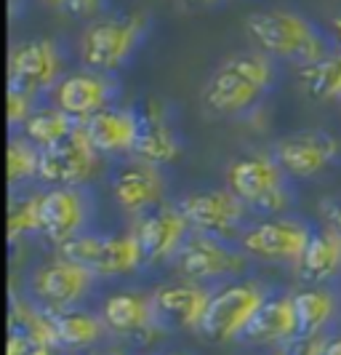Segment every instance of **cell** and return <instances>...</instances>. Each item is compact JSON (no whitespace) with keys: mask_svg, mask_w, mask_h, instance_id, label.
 <instances>
[{"mask_svg":"<svg viewBox=\"0 0 341 355\" xmlns=\"http://www.w3.org/2000/svg\"><path fill=\"white\" fill-rule=\"evenodd\" d=\"M275 78V59L264 51L234 53L208 75L203 105L219 118H243L264 102Z\"/></svg>","mask_w":341,"mask_h":355,"instance_id":"6da1fadb","label":"cell"},{"mask_svg":"<svg viewBox=\"0 0 341 355\" xmlns=\"http://www.w3.org/2000/svg\"><path fill=\"white\" fill-rule=\"evenodd\" d=\"M246 30L259 51L299 67H306L331 51L317 24L299 11H288V8L253 11L246 19Z\"/></svg>","mask_w":341,"mask_h":355,"instance_id":"7a4b0ae2","label":"cell"},{"mask_svg":"<svg viewBox=\"0 0 341 355\" xmlns=\"http://www.w3.org/2000/svg\"><path fill=\"white\" fill-rule=\"evenodd\" d=\"M147 33L149 17L144 11L96 17L83 27L77 37V56L89 70L115 75L133 59Z\"/></svg>","mask_w":341,"mask_h":355,"instance_id":"3957f363","label":"cell"},{"mask_svg":"<svg viewBox=\"0 0 341 355\" xmlns=\"http://www.w3.org/2000/svg\"><path fill=\"white\" fill-rule=\"evenodd\" d=\"M224 179H227V187L251 211L280 216L293 203L291 177L272 153H248V155L232 158L224 171Z\"/></svg>","mask_w":341,"mask_h":355,"instance_id":"277c9868","label":"cell"},{"mask_svg":"<svg viewBox=\"0 0 341 355\" xmlns=\"http://www.w3.org/2000/svg\"><path fill=\"white\" fill-rule=\"evenodd\" d=\"M270 294L272 291L267 288V284L256 278H237L230 284H221L219 288H214V297L208 302L198 334L216 345L243 339Z\"/></svg>","mask_w":341,"mask_h":355,"instance_id":"5b68a950","label":"cell"},{"mask_svg":"<svg viewBox=\"0 0 341 355\" xmlns=\"http://www.w3.org/2000/svg\"><path fill=\"white\" fill-rule=\"evenodd\" d=\"M171 267L184 281H195L203 286L230 284L237 278H246L251 257L237 243L227 238H216L208 232H190L179 254L174 257Z\"/></svg>","mask_w":341,"mask_h":355,"instance_id":"8992f818","label":"cell"},{"mask_svg":"<svg viewBox=\"0 0 341 355\" xmlns=\"http://www.w3.org/2000/svg\"><path fill=\"white\" fill-rule=\"evenodd\" d=\"M59 254L86 265L99 281L128 278L147 267L144 251L133 230L128 232H83L72 243L62 246Z\"/></svg>","mask_w":341,"mask_h":355,"instance_id":"52a82bcc","label":"cell"},{"mask_svg":"<svg viewBox=\"0 0 341 355\" xmlns=\"http://www.w3.org/2000/svg\"><path fill=\"white\" fill-rule=\"evenodd\" d=\"M96 281L99 278L86 265L59 254L54 259L33 267L27 278V294H30V302H35L40 310L62 313L72 307H83Z\"/></svg>","mask_w":341,"mask_h":355,"instance_id":"ba28073f","label":"cell"},{"mask_svg":"<svg viewBox=\"0 0 341 355\" xmlns=\"http://www.w3.org/2000/svg\"><path fill=\"white\" fill-rule=\"evenodd\" d=\"M315 230L302 216H270L261 222H251L240 232L237 246L256 262L272 265H299Z\"/></svg>","mask_w":341,"mask_h":355,"instance_id":"9c48e42d","label":"cell"},{"mask_svg":"<svg viewBox=\"0 0 341 355\" xmlns=\"http://www.w3.org/2000/svg\"><path fill=\"white\" fill-rule=\"evenodd\" d=\"M176 206L192 225V230L208 232L216 238L237 241L240 232L251 225L248 222L251 209L230 187H205V190L184 193L176 200Z\"/></svg>","mask_w":341,"mask_h":355,"instance_id":"30bf717a","label":"cell"},{"mask_svg":"<svg viewBox=\"0 0 341 355\" xmlns=\"http://www.w3.org/2000/svg\"><path fill=\"white\" fill-rule=\"evenodd\" d=\"M64 64L67 56L54 37L21 40L8 53V86L30 91L40 99L64 78Z\"/></svg>","mask_w":341,"mask_h":355,"instance_id":"8fae6325","label":"cell"},{"mask_svg":"<svg viewBox=\"0 0 341 355\" xmlns=\"http://www.w3.org/2000/svg\"><path fill=\"white\" fill-rule=\"evenodd\" d=\"M102 153L91 144L86 131L77 128L62 142L40 153L37 182L46 187H86L102 168Z\"/></svg>","mask_w":341,"mask_h":355,"instance_id":"7c38bea8","label":"cell"},{"mask_svg":"<svg viewBox=\"0 0 341 355\" xmlns=\"http://www.w3.org/2000/svg\"><path fill=\"white\" fill-rule=\"evenodd\" d=\"M165 174H163V166L155 163H147L139 158H123L115 171L109 174V193L112 200L118 203V209L139 219L142 214L152 211L165 203Z\"/></svg>","mask_w":341,"mask_h":355,"instance_id":"4fadbf2b","label":"cell"},{"mask_svg":"<svg viewBox=\"0 0 341 355\" xmlns=\"http://www.w3.org/2000/svg\"><path fill=\"white\" fill-rule=\"evenodd\" d=\"M93 200L86 187H46L40 203V238L62 249L89 232Z\"/></svg>","mask_w":341,"mask_h":355,"instance_id":"5bb4252c","label":"cell"},{"mask_svg":"<svg viewBox=\"0 0 341 355\" xmlns=\"http://www.w3.org/2000/svg\"><path fill=\"white\" fill-rule=\"evenodd\" d=\"M272 155L280 160L291 179L309 182L325 174L333 163L341 160V142L336 134L325 128H304L283 137L272 147Z\"/></svg>","mask_w":341,"mask_h":355,"instance_id":"9a60e30c","label":"cell"},{"mask_svg":"<svg viewBox=\"0 0 341 355\" xmlns=\"http://www.w3.org/2000/svg\"><path fill=\"white\" fill-rule=\"evenodd\" d=\"M99 315L104 320L109 334L133 339V342H155V337L165 334L158 320L152 291L142 288H118L102 300Z\"/></svg>","mask_w":341,"mask_h":355,"instance_id":"2e32d148","label":"cell"},{"mask_svg":"<svg viewBox=\"0 0 341 355\" xmlns=\"http://www.w3.org/2000/svg\"><path fill=\"white\" fill-rule=\"evenodd\" d=\"M133 235L139 238L144 251L147 267L152 265H171L174 257L179 254L184 241L190 238L192 225L187 222V216L181 214L176 203H163L152 211L142 214L133 222Z\"/></svg>","mask_w":341,"mask_h":355,"instance_id":"e0dca14e","label":"cell"},{"mask_svg":"<svg viewBox=\"0 0 341 355\" xmlns=\"http://www.w3.org/2000/svg\"><path fill=\"white\" fill-rule=\"evenodd\" d=\"M115 96H118L115 75L89 70V67L67 72L56 83V89L51 91V102L56 107H62L67 115H72L77 123H83L86 118L112 107Z\"/></svg>","mask_w":341,"mask_h":355,"instance_id":"ac0fdd59","label":"cell"},{"mask_svg":"<svg viewBox=\"0 0 341 355\" xmlns=\"http://www.w3.org/2000/svg\"><path fill=\"white\" fill-rule=\"evenodd\" d=\"M211 297H214L211 286L184 281V278L152 288L158 320L165 331H200Z\"/></svg>","mask_w":341,"mask_h":355,"instance_id":"d6986e66","label":"cell"},{"mask_svg":"<svg viewBox=\"0 0 341 355\" xmlns=\"http://www.w3.org/2000/svg\"><path fill=\"white\" fill-rule=\"evenodd\" d=\"M80 128L86 131L91 144L107 155V158H131L139 134H142V115L133 107H118L112 105L96 115L86 118Z\"/></svg>","mask_w":341,"mask_h":355,"instance_id":"ffe728a7","label":"cell"},{"mask_svg":"<svg viewBox=\"0 0 341 355\" xmlns=\"http://www.w3.org/2000/svg\"><path fill=\"white\" fill-rule=\"evenodd\" d=\"M139 115H142V134L133 150V158L155 163V166L179 160L184 144L168 105L163 99H147Z\"/></svg>","mask_w":341,"mask_h":355,"instance_id":"44dd1931","label":"cell"},{"mask_svg":"<svg viewBox=\"0 0 341 355\" xmlns=\"http://www.w3.org/2000/svg\"><path fill=\"white\" fill-rule=\"evenodd\" d=\"M299 337V318H296V304L293 294H270L267 302L261 304V310L251 320L246 342L256 347H275L283 345L288 339Z\"/></svg>","mask_w":341,"mask_h":355,"instance_id":"7402d4cb","label":"cell"},{"mask_svg":"<svg viewBox=\"0 0 341 355\" xmlns=\"http://www.w3.org/2000/svg\"><path fill=\"white\" fill-rule=\"evenodd\" d=\"M48 331L56 350H89L109 334L102 315H93L83 307L48 313Z\"/></svg>","mask_w":341,"mask_h":355,"instance_id":"603a6c76","label":"cell"},{"mask_svg":"<svg viewBox=\"0 0 341 355\" xmlns=\"http://www.w3.org/2000/svg\"><path fill=\"white\" fill-rule=\"evenodd\" d=\"M296 272L304 284L312 286H328L341 278V235L331 225L315 230Z\"/></svg>","mask_w":341,"mask_h":355,"instance_id":"cb8c5ba5","label":"cell"},{"mask_svg":"<svg viewBox=\"0 0 341 355\" xmlns=\"http://www.w3.org/2000/svg\"><path fill=\"white\" fill-rule=\"evenodd\" d=\"M296 318H299V334H328V326L336 320L341 310L339 294L331 286H312L293 291Z\"/></svg>","mask_w":341,"mask_h":355,"instance_id":"d4e9b609","label":"cell"},{"mask_svg":"<svg viewBox=\"0 0 341 355\" xmlns=\"http://www.w3.org/2000/svg\"><path fill=\"white\" fill-rule=\"evenodd\" d=\"M75 128H77V121L48 99V102H40L35 107V112L27 118V123L19 128V134H24L40 150H48L56 142H62L64 137H70Z\"/></svg>","mask_w":341,"mask_h":355,"instance_id":"484cf974","label":"cell"},{"mask_svg":"<svg viewBox=\"0 0 341 355\" xmlns=\"http://www.w3.org/2000/svg\"><path fill=\"white\" fill-rule=\"evenodd\" d=\"M299 78L315 102H341V43L317 62L299 67Z\"/></svg>","mask_w":341,"mask_h":355,"instance_id":"4316f807","label":"cell"},{"mask_svg":"<svg viewBox=\"0 0 341 355\" xmlns=\"http://www.w3.org/2000/svg\"><path fill=\"white\" fill-rule=\"evenodd\" d=\"M40 147L33 144L24 134H14L8 139V184L11 190L33 182L40 174Z\"/></svg>","mask_w":341,"mask_h":355,"instance_id":"83f0119b","label":"cell"},{"mask_svg":"<svg viewBox=\"0 0 341 355\" xmlns=\"http://www.w3.org/2000/svg\"><path fill=\"white\" fill-rule=\"evenodd\" d=\"M40 203L43 190L17 196L8 206V241L17 243L27 235H40Z\"/></svg>","mask_w":341,"mask_h":355,"instance_id":"f1b7e54d","label":"cell"},{"mask_svg":"<svg viewBox=\"0 0 341 355\" xmlns=\"http://www.w3.org/2000/svg\"><path fill=\"white\" fill-rule=\"evenodd\" d=\"M40 105L35 94L17 86H8V125L11 131H19L21 125L27 123V118L35 112V107Z\"/></svg>","mask_w":341,"mask_h":355,"instance_id":"f546056e","label":"cell"},{"mask_svg":"<svg viewBox=\"0 0 341 355\" xmlns=\"http://www.w3.org/2000/svg\"><path fill=\"white\" fill-rule=\"evenodd\" d=\"M325 342H328V334H299V337L288 339L283 345H275V347H267V353L261 355H323Z\"/></svg>","mask_w":341,"mask_h":355,"instance_id":"4dcf8cb0","label":"cell"},{"mask_svg":"<svg viewBox=\"0 0 341 355\" xmlns=\"http://www.w3.org/2000/svg\"><path fill=\"white\" fill-rule=\"evenodd\" d=\"M46 3L77 19L102 17V8H104V0H46Z\"/></svg>","mask_w":341,"mask_h":355,"instance_id":"1f68e13d","label":"cell"},{"mask_svg":"<svg viewBox=\"0 0 341 355\" xmlns=\"http://www.w3.org/2000/svg\"><path fill=\"white\" fill-rule=\"evenodd\" d=\"M320 214H323L325 225H331L341 235V198H325L320 203Z\"/></svg>","mask_w":341,"mask_h":355,"instance_id":"d6a6232c","label":"cell"},{"mask_svg":"<svg viewBox=\"0 0 341 355\" xmlns=\"http://www.w3.org/2000/svg\"><path fill=\"white\" fill-rule=\"evenodd\" d=\"M323 355H341V334H328Z\"/></svg>","mask_w":341,"mask_h":355,"instance_id":"836d02e7","label":"cell"},{"mask_svg":"<svg viewBox=\"0 0 341 355\" xmlns=\"http://www.w3.org/2000/svg\"><path fill=\"white\" fill-rule=\"evenodd\" d=\"M181 3H187V6H192V8H205V6H216L219 0H181Z\"/></svg>","mask_w":341,"mask_h":355,"instance_id":"e575fe53","label":"cell"},{"mask_svg":"<svg viewBox=\"0 0 341 355\" xmlns=\"http://www.w3.org/2000/svg\"><path fill=\"white\" fill-rule=\"evenodd\" d=\"M86 355H126V353H123V350H118V347H109V350L104 347V350H89Z\"/></svg>","mask_w":341,"mask_h":355,"instance_id":"d590c367","label":"cell"},{"mask_svg":"<svg viewBox=\"0 0 341 355\" xmlns=\"http://www.w3.org/2000/svg\"><path fill=\"white\" fill-rule=\"evenodd\" d=\"M333 27H336V35H339V43H341V17L333 21Z\"/></svg>","mask_w":341,"mask_h":355,"instance_id":"8d00e7d4","label":"cell"},{"mask_svg":"<svg viewBox=\"0 0 341 355\" xmlns=\"http://www.w3.org/2000/svg\"><path fill=\"white\" fill-rule=\"evenodd\" d=\"M163 355H181V353H163Z\"/></svg>","mask_w":341,"mask_h":355,"instance_id":"74e56055","label":"cell"}]
</instances>
